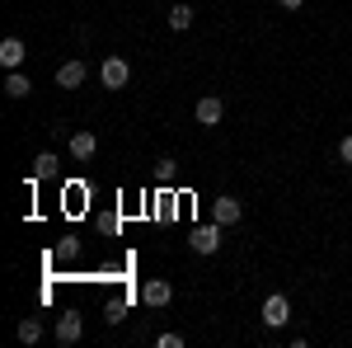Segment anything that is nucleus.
Returning a JSON list of instances; mask_svg holds the SVG:
<instances>
[{"label":"nucleus","mask_w":352,"mask_h":348,"mask_svg":"<svg viewBox=\"0 0 352 348\" xmlns=\"http://www.w3.org/2000/svg\"><path fill=\"white\" fill-rule=\"evenodd\" d=\"M24 61H28V48H24V38H14V33H10V38L0 43V66H5V71H19Z\"/></svg>","instance_id":"6"},{"label":"nucleus","mask_w":352,"mask_h":348,"mask_svg":"<svg viewBox=\"0 0 352 348\" xmlns=\"http://www.w3.org/2000/svg\"><path fill=\"white\" fill-rule=\"evenodd\" d=\"M155 344H160V348H184V334H160Z\"/></svg>","instance_id":"18"},{"label":"nucleus","mask_w":352,"mask_h":348,"mask_svg":"<svg viewBox=\"0 0 352 348\" xmlns=\"http://www.w3.org/2000/svg\"><path fill=\"white\" fill-rule=\"evenodd\" d=\"M85 76H89V71H85L80 57H71V61H61V66H56V85H61V90H80Z\"/></svg>","instance_id":"7"},{"label":"nucleus","mask_w":352,"mask_h":348,"mask_svg":"<svg viewBox=\"0 0 352 348\" xmlns=\"http://www.w3.org/2000/svg\"><path fill=\"white\" fill-rule=\"evenodd\" d=\"M287 320H292V296L272 292L268 301H263V325H268V329H282Z\"/></svg>","instance_id":"2"},{"label":"nucleus","mask_w":352,"mask_h":348,"mask_svg":"<svg viewBox=\"0 0 352 348\" xmlns=\"http://www.w3.org/2000/svg\"><path fill=\"white\" fill-rule=\"evenodd\" d=\"M80 334H85V320L76 311H66V316L56 320V339H61V344H80Z\"/></svg>","instance_id":"9"},{"label":"nucleus","mask_w":352,"mask_h":348,"mask_svg":"<svg viewBox=\"0 0 352 348\" xmlns=\"http://www.w3.org/2000/svg\"><path fill=\"white\" fill-rule=\"evenodd\" d=\"M66 151H71V161H89V156L99 151V136H94V132H71Z\"/></svg>","instance_id":"8"},{"label":"nucleus","mask_w":352,"mask_h":348,"mask_svg":"<svg viewBox=\"0 0 352 348\" xmlns=\"http://www.w3.org/2000/svg\"><path fill=\"white\" fill-rule=\"evenodd\" d=\"M192 14H197L192 5H174V10H169V28H174V33H184V28L192 24Z\"/></svg>","instance_id":"13"},{"label":"nucleus","mask_w":352,"mask_h":348,"mask_svg":"<svg viewBox=\"0 0 352 348\" xmlns=\"http://www.w3.org/2000/svg\"><path fill=\"white\" fill-rule=\"evenodd\" d=\"M277 5H282V10H300L305 0H277Z\"/></svg>","instance_id":"19"},{"label":"nucleus","mask_w":352,"mask_h":348,"mask_svg":"<svg viewBox=\"0 0 352 348\" xmlns=\"http://www.w3.org/2000/svg\"><path fill=\"white\" fill-rule=\"evenodd\" d=\"M155 179H160V184H169V179H174V161H169V156H164V161H155Z\"/></svg>","instance_id":"16"},{"label":"nucleus","mask_w":352,"mask_h":348,"mask_svg":"<svg viewBox=\"0 0 352 348\" xmlns=\"http://www.w3.org/2000/svg\"><path fill=\"white\" fill-rule=\"evenodd\" d=\"M141 306H155V311H160V306H169V301H174V287H169V283H164V278H151V283H141Z\"/></svg>","instance_id":"3"},{"label":"nucleus","mask_w":352,"mask_h":348,"mask_svg":"<svg viewBox=\"0 0 352 348\" xmlns=\"http://www.w3.org/2000/svg\"><path fill=\"white\" fill-rule=\"evenodd\" d=\"M221 231H226V226H217V221H212V226H197V231L188 236V245L197 249V254H217L221 249Z\"/></svg>","instance_id":"4"},{"label":"nucleus","mask_w":352,"mask_h":348,"mask_svg":"<svg viewBox=\"0 0 352 348\" xmlns=\"http://www.w3.org/2000/svg\"><path fill=\"white\" fill-rule=\"evenodd\" d=\"M338 161H343V165H352V132L343 136V141H338Z\"/></svg>","instance_id":"17"},{"label":"nucleus","mask_w":352,"mask_h":348,"mask_svg":"<svg viewBox=\"0 0 352 348\" xmlns=\"http://www.w3.org/2000/svg\"><path fill=\"white\" fill-rule=\"evenodd\" d=\"M127 81H132L127 57H104V61H99V85H104V90H122Z\"/></svg>","instance_id":"1"},{"label":"nucleus","mask_w":352,"mask_h":348,"mask_svg":"<svg viewBox=\"0 0 352 348\" xmlns=\"http://www.w3.org/2000/svg\"><path fill=\"white\" fill-rule=\"evenodd\" d=\"M127 320V301L118 296V301H109V325H122Z\"/></svg>","instance_id":"15"},{"label":"nucleus","mask_w":352,"mask_h":348,"mask_svg":"<svg viewBox=\"0 0 352 348\" xmlns=\"http://www.w3.org/2000/svg\"><path fill=\"white\" fill-rule=\"evenodd\" d=\"M221 118H226V104H221L217 94H207V99H197V123H202V127H217Z\"/></svg>","instance_id":"10"},{"label":"nucleus","mask_w":352,"mask_h":348,"mask_svg":"<svg viewBox=\"0 0 352 348\" xmlns=\"http://www.w3.org/2000/svg\"><path fill=\"white\" fill-rule=\"evenodd\" d=\"M5 94H10V99H28V94H33V81H28L24 71H10V76H5Z\"/></svg>","instance_id":"11"},{"label":"nucleus","mask_w":352,"mask_h":348,"mask_svg":"<svg viewBox=\"0 0 352 348\" xmlns=\"http://www.w3.org/2000/svg\"><path fill=\"white\" fill-rule=\"evenodd\" d=\"M240 216H244V203H240V198H230V193L212 203V221H217V226H235Z\"/></svg>","instance_id":"5"},{"label":"nucleus","mask_w":352,"mask_h":348,"mask_svg":"<svg viewBox=\"0 0 352 348\" xmlns=\"http://www.w3.org/2000/svg\"><path fill=\"white\" fill-rule=\"evenodd\" d=\"M56 151H43V156H38V161H33V184H38V179H52L56 174Z\"/></svg>","instance_id":"12"},{"label":"nucleus","mask_w":352,"mask_h":348,"mask_svg":"<svg viewBox=\"0 0 352 348\" xmlns=\"http://www.w3.org/2000/svg\"><path fill=\"white\" fill-rule=\"evenodd\" d=\"M19 339H24V344H38V339H43V320H33V316L19 320Z\"/></svg>","instance_id":"14"}]
</instances>
